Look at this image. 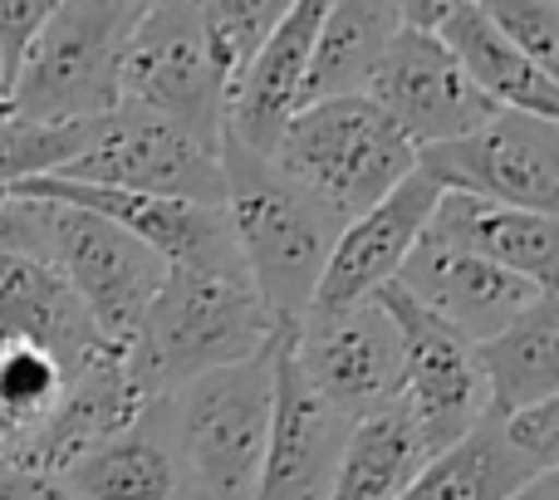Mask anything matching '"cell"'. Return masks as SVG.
I'll return each instance as SVG.
<instances>
[{
    "label": "cell",
    "instance_id": "1",
    "mask_svg": "<svg viewBox=\"0 0 559 500\" xmlns=\"http://www.w3.org/2000/svg\"><path fill=\"white\" fill-rule=\"evenodd\" d=\"M222 212L231 222L246 279L275 324H295L314 305L319 275H324L344 222L329 216L309 192H299L271 157L246 153L231 138H222Z\"/></svg>",
    "mask_w": 559,
    "mask_h": 500
},
{
    "label": "cell",
    "instance_id": "2",
    "mask_svg": "<svg viewBox=\"0 0 559 500\" xmlns=\"http://www.w3.org/2000/svg\"><path fill=\"white\" fill-rule=\"evenodd\" d=\"M275 407V338L255 358L182 383L163 397L167 442L187 500H251L261 481Z\"/></svg>",
    "mask_w": 559,
    "mask_h": 500
},
{
    "label": "cell",
    "instance_id": "3",
    "mask_svg": "<svg viewBox=\"0 0 559 500\" xmlns=\"http://www.w3.org/2000/svg\"><path fill=\"white\" fill-rule=\"evenodd\" d=\"M275 334L280 324L265 314V305L246 279L167 270L163 289L153 295L143 324H138V338L128 344V364H133L143 393L157 403L212 368L255 358L261 348H271Z\"/></svg>",
    "mask_w": 559,
    "mask_h": 500
},
{
    "label": "cell",
    "instance_id": "4",
    "mask_svg": "<svg viewBox=\"0 0 559 500\" xmlns=\"http://www.w3.org/2000/svg\"><path fill=\"white\" fill-rule=\"evenodd\" d=\"M271 163L299 192H309L329 216L348 226L413 172L417 153L383 118V108L368 94H358L299 108L280 133Z\"/></svg>",
    "mask_w": 559,
    "mask_h": 500
},
{
    "label": "cell",
    "instance_id": "5",
    "mask_svg": "<svg viewBox=\"0 0 559 500\" xmlns=\"http://www.w3.org/2000/svg\"><path fill=\"white\" fill-rule=\"evenodd\" d=\"M143 5L123 0H55L35 35L20 79L10 88V114L29 123H98L118 94V64Z\"/></svg>",
    "mask_w": 559,
    "mask_h": 500
},
{
    "label": "cell",
    "instance_id": "6",
    "mask_svg": "<svg viewBox=\"0 0 559 500\" xmlns=\"http://www.w3.org/2000/svg\"><path fill=\"white\" fill-rule=\"evenodd\" d=\"M20 202V197H15ZM35 226V255L64 275V285L88 309L98 338L114 348H128L138 338L153 295L163 289L167 265L147 246H138L128 231L108 226L104 216L79 206L25 202Z\"/></svg>",
    "mask_w": 559,
    "mask_h": 500
},
{
    "label": "cell",
    "instance_id": "7",
    "mask_svg": "<svg viewBox=\"0 0 559 500\" xmlns=\"http://www.w3.org/2000/svg\"><path fill=\"white\" fill-rule=\"evenodd\" d=\"M118 94L147 114L177 123L202 147L222 153L226 133V79L212 59L202 5H143L118 64Z\"/></svg>",
    "mask_w": 559,
    "mask_h": 500
},
{
    "label": "cell",
    "instance_id": "8",
    "mask_svg": "<svg viewBox=\"0 0 559 500\" xmlns=\"http://www.w3.org/2000/svg\"><path fill=\"white\" fill-rule=\"evenodd\" d=\"M417 172L442 197L515 206V212H559V118L491 114L466 138L417 153Z\"/></svg>",
    "mask_w": 559,
    "mask_h": 500
},
{
    "label": "cell",
    "instance_id": "9",
    "mask_svg": "<svg viewBox=\"0 0 559 500\" xmlns=\"http://www.w3.org/2000/svg\"><path fill=\"white\" fill-rule=\"evenodd\" d=\"M289 358L299 383L348 422L403 403V344L378 299L309 309L289 324Z\"/></svg>",
    "mask_w": 559,
    "mask_h": 500
},
{
    "label": "cell",
    "instance_id": "10",
    "mask_svg": "<svg viewBox=\"0 0 559 500\" xmlns=\"http://www.w3.org/2000/svg\"><path fill=\"white\" fill-rule=\"evenodd\" d=\"M59 182L114 187V192L167 197L192 206L226 202L222 153L202 147L192 133L138 104H118L108 118H98L94 143L59 172Z\"/></svg>",
    "mask_w": 559,
    "mask_h": 500
},
{
    "label": "cell",
    "instance_id": "11",
    "mask_svg": "<svg viewBox=\"0 0 559 500\" xmlns=\"http://www.w3.org/2000/svg\"><path fill=\"white\" fill-rule=\"evenodd\" d=\"M373 299L393 319L397 344H403V403L417 417V427H423L427 447L437 456L447 447H456L491 413L481 364H476V344H466L456 329H447L437 314H427L397 285H383Z\"/></svg>",
    "mask_w": 559,
    "mask_h": 500
},
{
    "label": "cell",
    "instance_id": "12",
    "mask_svg": "<svg viewBox=\"0 0 559 500\" xmlns=\"http://www.w3.org/2000/svg\"><path fill=\"white\" fill-rule=\"evenodd\" d=\"M368 98L383 108V118L407 138L413 153L466 138L491 114H501L462 74V64L442 49V39L417 35V29H397L393 35L373 84H368Z\"/></svg>",
    "mask_w": 559,
    "mask_h": 500
},
{
    "label": "cell",
    "instance_id": "13",
    "mask_svg": "<svg viewBox=\"0 0 559 500\" xmlns=\"http://www.w3.org/2000/svg\"><path fill=\"white\" fill-rule=\"evenodd\" d=\"M147 407H153V397H147L143 383H138L133 364H128V348L108 344L94 364L79 368V373L69 378L59 407L25 437V447H20L5 466L64 476L79 456H88L104 442L123 437Z\"/></svg>",
    "mask_w": 559,
    "mask_h": 500
},
{
    "label": "cell",
    "instance_id": "14",
    "mask_svg": "<svg viewBox=\"0 0 559 500\" xmlns=\"http://www.w3.org/2000/svg\"><path fill=\"white\" fill-rule=\"evenodd\" d=\"M348 417L324 407L295 373L289 358V324L275 334V407L271 442H265L261 481L251 500H329L334 496L338 456L348 442Z\"/></svg>",
    "mask_w": 559,
    "mask_h": 500
},
{
    "label": "cell",
    "instance_id": "15",
    "mask_svg": "<svg viewBox=\"0 0 559 500\" xmlns=\"http://www.w3.org/2000/svg\"><path fill=\"white\" fill-rule=\"evenodd\" d=\"M437 202H442V192L413 167L383 202L368 206L364 216H354L338 231L334 250H329V265L319 275L314 305L309 309H344V305H358V299H373L383 285H393L403 260L423 241Z\"/></svg>",
    "mask_w": 559,
    "mask_h": 500
},
{
    "label": "cell",
    "instance_id": "16",
    "mask_svg": "<svg viewBox=\"0 0 559 500\" xmlns=\"http://www.w3.org/2000/svg\"><path fill=\"white\" fill-rule=\"evenodd\" d=\"M393 285L403 289L407 299H417L427 314L442 319L447 329H456L466 344H486V338L501 334L535 295H545L531 279L511 275V270H496L476 255H462V250H447V246L427 241V236L413 246V255L403 260Z\"/></svg>",
    "mask_w": 559,
    "mask_h": 500
},
{
    "label": "cell",
    "instance_id": "17",
    "mask_svg": "<svg viewBox=\"0 0 559 500\" xmlns=\"http://www.w3.org/2000/svg\"><path fill=\"white\" fill-rule=\"evenodd\" d=\"M0 344H29L49 354L64 383L108 348L64 275L15 250H0Z\"/></svg>",
    "mask_w": 559,
    "mask_h": 500
},
{
    "label": "cell",
    "instance_id": "18",
    "mask_svg": "<svg viewBox=\"0 0 559 500\" xmlns=\"http://www.w3.org/2000/svg\"><path fill=\"white\" fill-rule=\"evenodd\" d=\"M319 20L324 5L319 0H295L285 10V20L275 25V35L261 45L255 64L241 74V84L226 98V133L231 143H241L246 153L271 157L280 133L289 128V118L299 114V88H305L309 49H314Z\"/></svg>",
    "mask_w": 559,
    "mask_h": 500
},
{
    "label": "cell",
    "instance_id": "19",
    "mask_svg": "<svg viewBox=\"0 0 559 500\" xmlns=\"http://www.w3.org/2000/svg\"><path fill=\"white\" fill-rule=\"evenodd\" d=\"M423 236L486 260L496 270H511V275L531 279L535 289L559 285V216L515 212V206L472 202V197H442Z\"/></svg>",
    "mask_w": 559,
    "mask_h": 500
},
{
    "label": "cell",
    "instance_id": "20",
    "mask_svg": "<svg viewBox=\"0 0 559 500\" xmlns=\"http://www.w3.org/2000/svg\"><path fill=\"white\" fill-rule=\"evenodd\" d=\"M442 49L462 64V74L491 98L496 108L511 114H535V118H559V79L540 74L501 29L486 20L481 5L472 0H452L447 20L437 25Z\"/></svg>",
    "mask_w": 559,
    "mask_h": 500
},
{
    "label": "cell",
    "instance_id": "21",
    "mask_svg": "<svg viewBox=\"0 0 559 500\" xmlns=\"http://www.w3.org/2000/svg\"><path fill=\"white\" fill-rule=\"evenodd\" d=\"M397 29H403L397 25V5H388V0H338V5H324L314 49H309L305 88H299V108L368 94Z\"/></svg>",
    "mask_w": 559,
    "mask_h": 500
},
{
    "label": "cell",
    "instance_id": "22",
    "mask_svg": "<svg viewBox=\"0 0 559 500\" xmlns=\"http://www.w3.org/2000/svg\"><path fill=\"white\" fill-rule=\"evenodd\" d=\"M476 364L486 378L491 417H511L521 407L559 397V299L555 289L535 295L501 334L476 344Z\"/></svg>",
    "mask_w": 559,
    "mask_h": 500
},
{
    "label": "cell",
    "instance_id": "23",
    "mask_svg": "<svg viewBox=\"0 0 559 500\" xmlns=\"http://www.w3.org/2000/svg\"><path fill=\"white\" fill-rule=\"evenodd\" d=\"M59 481L69 486L74 500H187L182 466L167 442L163 397L123 437L79 456Z\"/></svg>",
    "mask_w": 559,
    "mask_h": 500
},
{
    "label": "cell",
    "instance_id": "24",
    "mask_svg": "<svg viewBox=\"0 0 559 500\" xmlns=\"http://www.w3.org/2000/svg\"><path fill=\"white\" fill-rule=\"evenodd\" d=\"M427 462H432V447L417 417L407 413V403H393L348 427L329 500H403L407 486L427 472Z\"/></svg>",
    "mask_w": 559,
    "mask_h": 500
},
{
    "label": "cell",
    "instance_id": "25",
    "mask_svg": "<svg viewBox=\"0 0 559 500\" xmlns=\"http://www.w3.org/2000/svg\"><path fill=\"white\" fill-rule=\"evenodd\" d=\"M535 466L506 442L501 417L486 413L456 447L437 452L403 500H515L535 481Z\"/></svg>",
    "mask_w": 559,
    "mask_h": 500
},
{
    "label": "cell",
    "instance_id": "26",
    "mask_svg": "<svg viewBox=\"0 0 559 500\" xmlns=\"http://www.w3.org/2000/svg\"><path fill=\"white\" fill-rule=\"evenodd\" d=\"M98 123H29V118H0V197L39 177H59L88 143Z\"/></svg>",
    "mask_w": 559,
    "mask_h": 500
},
{
    "label": "cell",
    "instance_id": "27",
    "mask_svg": "<svg viewBox=\"0 0 559 500\" xmlns=\"http://www.w3.org/2000/svg\"><path fill=\"white\" fill-rule=\"evenodd\" d=\"M285 0H206L202 5V25H206V45L212 59L226 79V98L241 84V74L255 64L261 45L275 35V25L285 20Z\"/></svg>",
    "mask_w": 559,
    "mask_h": 500
},
{
    "label": "cell",
    "instance_id": "28",
    "mask_svg": "<svg viewBox=\"0 0 559 500\" xmlns=\"http://www.w3.org/2000/svg\"><path fill=\"white\" fill-rule=\"evenodd\" d=\"M59 397H64V373L55 358L29 344H0V413L20 432H35L59 407Z\"/></svg>",
    "mask_w": 559,
    "mask_h": 500
},
{
    "label": "cell",
    "instance_id": "29",
    "mask_svg": "<svg viewBox=\"0 0 559 500\" xmlns=\"http://www.w3.org/2000/svg\"><path fill=\"white\" fill-rule=\"evenodd\" d=\"M481 10L540 74L559 79V5L555 0H486Z\"/></svg>",
    "mask_w": 559,
    "mask_h": 500
},
{
    "label": "cell",
    "instance_id": "30",
    "mask_svg": "<svg viewBox=\"0 0 559 500\" xmlns=\"http://www.w3.org/2000/svg\"><path fill=\"white\" fill-rule=\"evenodd\" d=\"M501 432H506V442L515 447V456L531 462L540 476L559 472V397L501 417Z\"/></svg>",
    "mask_w": 559,
    "mask_h": 500
},
{
    "label": "cell",
    "instance_id": "31",
    "mask_svg": "<svg viewBox=\"0 0 559 500\" xmlns=\"http://www.w3.org/2000/svg\"><path fill=\"white\" fill-rule=\"evenodd\" d=\"M49 5L55 0H0V98L10 108V88L20 79V64H25L35 35L45 29Z\"/></svg>",
    "mask_w": 559,
    "mask_h": 500
},
{
    "label": "cell",
    "instance_id": "32",
    "mask_svg": "<svg viewBox=\"0 0 559 500\" xmlns=\"http://www.w3.org/2000/svg\"><path fill=\"white\" fill-rule=\"evenodd\" d=\"M0 500H74L59 476L25 472V466H0Z\"/></svg>",
    "mask_w": 559,
    "mask_h": 500
},
{
    "label": "cell",
    "instance_id": "33",
    "mask_svg": "<svg viewBox=\"0 0 559 500\" xmlns=\"http://www.w3.org/2000/svg\"><path fill=\"white\" fill-rule=\"evenodd\" d=\"M20 447H25V432H20V427H15V422H10V417H5V413H0V466H5V462H10V456H15V452H20Z\"/></svg>",
    "mask_w": 559,
    "mask_h": 500
},
{
    "label": "cell",
    "instance_id": "34",
    "mask_svg": "<svg viewBox=\"0 0 559 500\" xmlns=\"http://www.w3.org/2000/svg\"><path fill=\"white\" fill-rule=\"evenodd\" d=\"M515 500H559V472H550V476H535L531 486H525Z\"/></svg>",
    "mask_w": 559,
    "mask_h": 500
},
{
    "label": "cell",
    "instance_id": "35",
    "mask_svg": "<svg viewBox=\"0 0 559 500\" xmlns=\"http://www.w3.org/2000/svg\"><path fill=\"white\" fill-rule=\"evenodd\" d=\"M5 114H10V108H5V98H0V118H5Z\"/></svg>",
    "mask_w": 559,
    "mask_h": 500
}]
</instances>
